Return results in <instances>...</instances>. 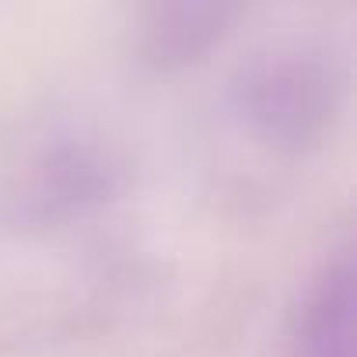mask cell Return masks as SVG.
<instances>
[{
	"instance_id": "1",
	"label": "cell",
	"mask_w": 357,
	"mask_h": 357,
	"mask_svg": "<svg viewBox=\"0 0 357 357\" xmlns=\"http://www.w3.org/2000/svg\"><path fill=\"white\" fill-rule=\"evenodd\" d=\"M308 357H354V291L350 280H333L308 322Z\"/></svg>"
}]
</instances>
